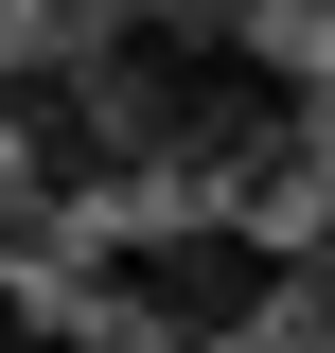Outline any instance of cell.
Masks as SVG:
<instances>
[{"instance_id": "1", "label": "cell", "mask_w": 335, "mask_h": 353, "mask_svg": "<svg viewBox=\"0 0 335 353\" xmlns=\"http://www.w3.org/2000/svg\"><path fill=\"white\" fill-rule=\"evenodd\" d=\"M71 53L106 88V124H124V176H159L194 212H247L335 124L318 53H283L265 18H71Z\"/></svg>"}, {"instance_id": "2", "label": "cell", "mask_w": 335, "mask_h": 353, "mask_svg": "<svg viewBox=\"0 0 335 353\" xmlns=\"http://www.w3.org/2000/svg\"><path fill=\"white\" fill-rule=\"evenodd\" d=\"M283 283H300V248L265 212H159V230H106L88 248V301L124 336H159V353H247L283 318Z\"/></svg>"}, {"instance_id": "3", "label": "cell", "mask_w": 335, "mask_h": 353, "mask_svg": "<svg viewBox=\"0 0 335 353\" xmlns=\"http://www.w3.org/2000/svg\"><path fill=\"white\" fill-rule=\"evenodd\" d=\"M0 159L36 176V212L141 194V176H124V124H106V88H88V53H71V18H53V36H0Z\"/></svg>"}, {"instance_id": "4", "label": "cell", "mask_w": 335, "mask_h": 353, "mask_svg": "<svg viewBox=\"0 0 335 353\" xmlns=\"http://www.w3.org/2000/svg\"><path fill=\"white\" fill-rule=\"evenodd\" d=\"M0 353H88V336H71V301H53V283H0Z\"/></svg>"}, {"instance_id": "5", "label": "cell", "mask_w": 335, "mask_h": 353, "mask_svg": "<svg viewBox=\"0 0 335 353\" xmlns=\"http://www.w3.org/2000/svg\"><path fill=\"white\" fill-rule=\"evenodd\" d=\"M283 336H300V353H335V248H300V283H283Z\"/></svg>"}, {"instance_id": "6", "label": "cell", "mask_w": 335, "mask_h": 353, "mask_svg": "<svg viewBox=\"0 0 335 353\" xmlns=\"http://www.w3.org/2000/svg\"><path fill=\"white\" fill-rule=\"evenodd\" d=\"M0 36H18V18H0Z\"/></svg>"}]
</instances>
